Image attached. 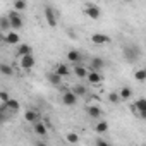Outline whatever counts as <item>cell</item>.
I'll return each mask as SVG.
<instances>
[{"mask_svg":"<svg viewBox=\"0 0 146 146\" xmlns=\"http://www.w3.org/2000/svg\"><path fill=\"white\" fill-rule=\"evenodd\" d=\"M57 74L60 76V78H67L69 76V72H70V69H69V65L67 64H58V65H55V69H53Z\"/></svg>","mask_w":146,"mask_h":146,"instance_id":"8fae6325","label":"cell"},{"mask_svg":"<svg viewBox=\"0 0 146 146\" xmlns=\"http://www.w3.org/2000/svg\"><path fill=\"white\" fill-rule=\"evenodd\" d=\"M46 79H48V83H50V84H53V86H58V84L62 83V78H60V76L57 74L55 70L48 72V74H46Z\"/></svg>","mask_w":146,"mask_h":146,"instance_id":"9a60e30c","label":"cell"},{"mask_svg":"<svg viewBox=\"0 0 146 146\" xmlns=\"http://www.w3.org/2000/svg\"><path fill=\"white\" fill-rule=\"evenodd\" d=\"M86 112H88V115L93 117V119H100V117H102V108L96 107V105H90V107L86 108Z\"/></svg>","mask_w":146,"mask_h":146,"instance_id":"e0dca14e","label":"cell"},{"mask_svg":"<svg viewBox=\"0 0 146 146\" xmlns=\"http://www.w3.org/2000/svg\"><path fill=\"white\" fill-rule=\"evenodd\" d=\"M9 19H11V24H12V31H16V29H21L23 28V19H21V16L14 11V12H11L9 14Z\"/></svg>","mask_w":146,"mask_h":146,"instance_id":"8992f818","label":"cell"},{"mask_svg":"<svg viewBox=\"0 0 146 146\" xmlns=\"http://www.w3.org/2000/svg\"><path fill=\"white\" fill-rule=\"evenodd\" d=\"M17 55L23 58V57H28V55H33V48H31V45H28V43H23V45H19L17 46Z\"/></svg>","mask_w":146,"mask_h":146,"instance_id":"9c48e42d","label":"cell"},{"mask_svg":"<svg viewBox=\"0 0 146 146\" xmlns=\"http://www.w3.org/2000/svg\"><path fill=\"white\" fill-rule=\"evenodd\" d=\"M2 105H5L7 107V112H11V113H17L19 110H21V105H19V102L17 100H11L9 103H2Z\"/></svg>","mask_w":146,"mask_h":146,"instance_id":"5bb4252c","label":"cell"},{"mask_svg":"<svg viewBox=\"0 0 146 146\" xmlns=\"http://www.w3.org/2000/svg\"><path fill=\"white\" fill-rule=\"evenodd\" d=\"M35 146H46V144H45V143H43V141H38V143H36V144H35Z\"/></svg>","mask_w":146,"mask_h":146,"instance_id":"1f68e13d","label":"cell"},{"mask_svg":"<svg viewBox=\"0 0 146 146\" xmlns=\"http://www.w3.org/2000/svg\"><path fill=\"white\" fill-rule=\"evenodd\" d=\"M86 79H88L91 84H100V83H102V76H100V72H90Z\"/></svg>","mask_w":146,"mask_h":146,"instance_id":"44dd1931","label":"cell"},{"mask_svg":"<svg viewBox=\"0 0 146 146\" xmlns=\"http://www.w3.org/2000/svg\"><path fill=\"white\" fill-rule=\"evenodd\" d=\"M132 112H134V113H139L141 119H146V98L136 100L134 105H132Z\"/></svg>","mask_w":146,"mask_h":146,"instance_id":"7a4b0ae2","label":"cell"},{"mask_svg":"<svg viewBox=\"0 0 146 146\" xmlns=\"http://www.w3.org/2000/svg\"><path fill=\"white\" fill-rule=\"evenodd\" d=\"M84 14H86L88 17H91V19H98L100 14H102V11H100L98 5H95V4H88V5L84 7Z\"/></svg>","mask_w":146,"mask_h":146,"instance_id":"5b68a950","label":"cell"},{"mask_svg":"<svg viewBox=\"0 0 146 146\" xmlns=\"http://www.w3.org/2000/svg\"><path fill=\"white\" fill-rule=\"evenodd\" d=\"M103 67H105V60H103L102 57H95V58H91V65H90L91 72H98V70H102Z\"/></svg>","mask_w":146,"mask_h":146,"instance_id":"52a82bcc","label":"cell"},{"mask_svg":"<svg viewBox=\"0 0 146 146\" xmlns=\"http://www.w3.org/2000/svg\"><path fill=\"white\" fill-rule=\"evenodd\" d=\"M91 41H93L95 45H105V43H110V38H108L107 35H102V33H95V35L91 36Z\"/></svg>","mask_w":146,"mask_h":146,"instance_id":"ba28073f","label":"cell"},{"mask_svg":"<svg viewBox=\"0 0 146 146\" xmlns=\"http://www.w3.org/2000/svg\"><path fill=\"white\" fill-rule=\"evenodd\" d=\"M67 58H69V62H79L81 58H83V53L79 52V50H69L67 52Z\"/></svg>","mask_w":146,"mask_h":146,"instance_id":"2e32d148","label":"cell"},{"mask_svg":"<svg viewBox=\"0 0 146 146\" xmlns=\"http://www.w3.org/2000/svg\"><path fill=\"white\" fill-rule=\"evenodd\" d=\"M62 103L64 105H67V107H74L76 103H78V96L74 95V91H65L64 95H62Z\"/></svg>","mask_w":146,"mask_h":146,"instance_id":"277c9868","label":"cell"},{"mask_svg":"<svg viewBox=\"0 0 146 146\" xmlns=\"http://www.w3.org/2000/svg\"><path fill=\"white\" fill-rule=\"evenodd\" d=\"M96 146H110V143H107L105 139H96Z\"/></svg>","mask_w":146,"mask_h":146,"instance_id":"4dcf8cb0","label":"cell"},{"mask_svg":"<svg viewBox=\"0 0 146 146\" xmlns=\"http://www.w3.org/2000/svg\"><path fill=\"white\" fill-rule=\"evenodd\" d=\"M33 127H35V132L38 134V136H46V124H43L41 120L40 122H36V124H33Z\"/></svg>","mask_w":146,"mask_h":146,"instance_id":"d6986e66","label":"cell"},{"mask_svg":"<svg viewBox=\"0 0 146 146\" xmlns=\"http://www.w3.org/2000/svg\"><path fill=\"white\" fill-rule=\"evenodd\" d=\"M4 41H5L7 45H17V43H19V35H17L16 31H11V33H7V35L4 36Z\"/></svg>","mask_w":146,"mask_h":146,"instance_id":"7c38bea8","label":"cell"},{"mask_svg":"<svg viewBox=\"0 0 146 146\" xmlns=\"http://www.w3.org/2000/svg\"><path fill=\"white\" fill-rule=\"evenodd\" d=\"M11 29H12V24H11V19H9V16L0 17V31L11 33Z\"/></svg>","mask_w":146,"mask_h":146,"instance_id":"4fadbf2b","label":"cell"},{"mask_svg":"<svg viewBox=\"0 0 146 146\" xmlns=\"http://www.w3.org/2000/svg\"><path fill=\"white\" fill-rule=\"evenodd\" d=\"M0 100H2V103H9L12 98H11V95L7 91H0Z\"/></svg>","mask_w":146,"mask_h":146,"instance_id":"f1b7e54d","label":"cell"},{"mask_svg":"<svg viewBox=\"0 0 146 146\" xmlns=\"http://www.w3.org/2000/svg\"><path fill=\"white\" fill-rule=\"evenodd\" d=\"M0 72H2L4 76H12L14 74V69L7 64H0Z\"/></svg>","mask_w":146,"mask_h":146,"instance_id":"cb8c5ba5","label":"cell"},{"mask_svg":"<svg viewBox=\"0 0 146 146\" xmlns=\"http://www.w3.org/2000/svg\"><path fill=\"white\" fill-rule=\"evenodd\" d=\"M28 7V4L24 2V0H17V2H14V11L17 12V11H24Z\"/></svg>","mask_w":146,"mask_h":146,"instance_id":"83f0119b","label":"cell"},{"mask_svg":"<svg viewBox=\"0 0 146 146\" xmlns=\"http://www.w3.org/2000/svg\"><path fill=\"white\" fill-rule=\"evenodd\" d=\"M120 100H131V96H132V90L129 88V86H124L122 90H120Z\"/></svg>","mask_w":146,"mask_h":146,"instance_id":"603a6c76","label":"cell"},{"mask_svg":"<svg viewBox=\"0 0 146 146\" xmlns=\"http://www.w3.org/2000/svg\"><path fill=\"white\" fill-rule=\"evenodd\" d=\"M45 19L50 28H57V16H55V11L52 5H45Z\"/></svg>","mask_w":146,"mask_h":146,"instance_id":"3957f363","label":"cell"},{"mask_svg":"<svg viewBox=\"0 0 146 146\" xmlns=\"http://www.w3.org/2000/svg\"><path fill=\"white\" fill-rule=\"evenodd\" d=\"M134 78H136L137 81H146V69H137V70L134 72Z\"/></svg>","mask_w":146,"mask_h":146,"instance_id":"484cf974","label":"cell"},{"mask_svg":"<svg viewBox=\"0 0 146 146\" xmlns=\"http://www.w3.org/2000/svg\"><path fill=\"white\" fill-rule=\"evenodd\" d=\"M95 131H96L98 134H105V132L108 131V122H105V120H100V122H96V125H95Z\"/></svg>","mask_w":146,"mask_h":146,"instance_id":"7402d4cb","label":"cell"},{"mask_svg":"<svg viewBox=\"0 0 146 146\" xmlns=\"http://www.w3.org/2000/svg\"><path fill=\"white\" fill-rule=\"evenodd\" d=\"M74 74H76L79 79H84V78H88L90 72H88V69H86L84 65H79V64H78V65L74 67Z\"/></svg>","mask_w":146,"mask_h":146,"instance_id":"ac0fdd59","label":"cell"},{"mask_svg":"<svg viewBox=\"0 0 146 146\" xmlns=\"http://www.w3.org/2000/svg\"><path fill=\"white\" fill-rule=\"evenodd\" d=\"M122 55H124V58H125L129 64H134V62L141 57V50H139L137 45L129 43V45H124V46H122Z\"/></svg>","mask_w":146,"mask_h":146,"instance_id":"6da1fadb","label":"cell"},{"mask_svg":"<svg viewBox=\"0 0 146 146\" xmlns=\"http://www.w3.org/2000/svg\"><path fill=\"white\" fill-rule=\"evenodd\" d=\"M65 139H67L69 143H72V144H76V143L79 141V136H78L76 132H67V136H65Z\"/></svg>","mask_w":146,"mask_h":146,"instance_id":"4316f807","label":"cell"},{"mask_svg":"<svg viewBox=\"0 0 146 146\" xmlns=\"http://www.w3.org/2000/svg\"><path fill=\"white\" fill-rule=\"evenodd\" d=\"M108 100H110L112 103H119V102H120V95H119V93H110V95H108Z\"/></svg>","mask_w":146,"mask_h":146,"instance_id":"f546056e","label":"cell"},{"mask_svg":"<svg viewBox=\"0 0 146 146\" xmlns=\"http://www.w3.org/2000/svg\"><path fill=\"white\" fill-rule=\"evenodd\" d=\"M21 67L24 70H31L35 67V57L33 55H28V57H23L21 58Z\"/></svg>","mask_w":146,"mask_h":146,"instance_id":"30bf717a","label":"cell"},{"mask_svg":"<svg viewBox=\"0 0 146 146\" xmlns=\"http://www.w3.org/2000/svg\"><path fill=\"white\" fill-rule=\"evenodd\" d=\"M72 91H74V95L79 98V96H84L86 95V88L83 86V84H76L74 88H72Z\"/></svg>","mask_w":146,"mask_h":146,"instance_id":"d4e9b609","label":"cell"},{"mask_svg":"<svg viewBox=\"0 0 146 146\" xmlns=\"http://www.w3.org/2000/svg\"><path fill=\"white\" fill-rule=\"evenodd\" d=\"M24 119H26L28 122H31V124H36V122H40V120H38V113H36L35 110H26V113H24Z\"/></svg>","mask_w":146,"mask_h":146,"instance_id":"ffe728a7","label":"cell"}]
</instances>
